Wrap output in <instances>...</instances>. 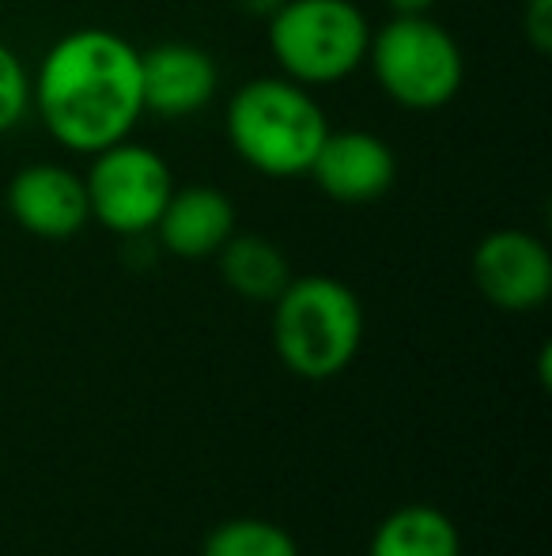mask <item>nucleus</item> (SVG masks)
<instances>
[{
    "label": "nucleus",
    "mask_w": 552,
    "mask_h": 556,
    "mask_svg": "<svg viewBox=\"0 0 552 556\" xmlns=\"http://www.w3.org/2000/svg\"><path fill=\"white\" fill-rule=\"evenodd\" d=\"M368 65L383 96L416 114L450 106L465 84L462 46L432 15H390L371 30Z\"/></svg>",
    "instance_id": "39448f33"
},
{
    "label": "nucleus",
    "mask_w": 552,
    "mask_h": 556,
    "mask_svg": "<svg viewBox=\"0 0 552 556\" xmlns=\"http://www.w3.org/2000/svg\"><path fill=\"white\" fill-rule=\"evenodd\" d=\"M523 30L538 53L552 50V0H530L523 12Z\"/></svg>",
    "instance_id": "dca6fc26"
},
{
    "label": "nucleus",
    "mask_w": 552,
    "mask_h": 556,
    "mask_svg": "<svg viewBox=\"0 0 552 556\" xmlns=\"http://www.w3.org/2000/svg\"><path fill=\"white\" fill-rule=\"evenodd\" d=\"M223 129L231 152L261 178H303L330 132V117L314 91L277 73L235 88Z\"/></svg>",
    "instance_id": "f03ea898"
},
{
    "label": "nucleus",
    "mask_w": 552,
    "mask_h": 556,
    "mask_svg": "<svg viewBox=\"0 0 552 556\" xmlns=\"http://www.w3.org/2000/svg\"><path fill=\"white\" fill-rule=\"evenodd\" d=\"M8 216L27 235L61 242L91 224L88 186L65 163H27L12 175L4 190Z\"/></svg>",
    "instance_id": "6e6552de"
},
{
    "label": "nucleus",
    "mask_w": 552,
    "mask_h": 556,
    "mask_svg": "<svg viewBox=\"0 0 552 556\" xmlns=\"http://www.w3.org/2000/svg\"><path fill=\"white\" fill-rule=\"evenodd\" d=\"M477 292L500 311H538L552 295V254L523 227L488 231L473 250Z\"/></svg>",
    "instance_id": "0eeeda50"
},
{
    "label": "nucleus",
    "mask_w": 552,
    "mask_h": 556,
    "mask_svg": "<svg viewBox=\"0 0 552 556\" xmlns=\"http://www.w3.org/2000/svg\"><path fill=\"white\" fill-rule=\"evenodd\" d=\"M394 15H432L435 0H386Z\"/></svg>",
    "instance_id": "f3484780"
},
{
    "label": "nucleus",
    "mask_w": 552,
    "mask_h": 556,
    "mask_svg": "<svg viewBox=\"0 0 552 556\" xmlns=\"http://www.w3.org/2000/svg\"><path fill=\"white\" fill-rule=\"evenodd\" d=\"M220 262V277L239 300L251 303H273L284 285L292 280V269H287L284 250L277 247L266 235H231L228 242L216 254Z\"/></svg>",
    "instance_id": "f8f14e48"
},
{
    "label": "nucleus",
    "mask_w": 552,
    "mask_h": 556,
    "mask_svg": "<svg viewBox=\"0 0 552 556\" xmlns=\"http://www.w3.org/2000/svg\"><path fill=\"white\" fill-rule=\"evenodd\" d=\"M280 76L303 88H330L368 65L371 23L356 0H284L266 20Z\"/></svg>",
    "instance_id": "20e7f679"
},
{
    "label": "nucleus",
    "mask_w": 552,
    "mask_h": 556,
    "mask_svg": "<svg viewBox=\"0 0 552 556\" xmlns=\"http://www.w3.org/2000/svg\"><path fill=\"white\" fill-rule=\"evenodd\" d=\"M273 344L299 379L341 375L363 344L360 295L337 277H292L273 300Z\"/></svg>",
    "instance_id": "7ed1b4c3"
},
{
    "label": "nucleus",
    "mask_w": 552,
    "mask_h": 556,
    "mask_svg": "<svg viewBox=\"0 0 552 556\" xmlns=\"http://www.w3.org/2000/svg\"><path fill=\"white\" fill-rule=\"evenodd\" d=\"M30 114V68L8 42H0V137L20 129Z\"/></svg>",
    "instance_id": "2eb2a0df"
},
{
    "label": "nucleus",
    "mask_w": 552,
    "mask_h": 556,
    "mask_svg": "<svg viewBox=\"0 0 552 556\" xmlns=\"http://www.w3.org/2000/svg\"><path fill=\"white\" fill-rule=\"evenodd\" d=\"M239 8H243L246 15H258V20H269V15L277 12L284 0H235Z\"/></svg>",
    "instance_id": "a211bd4d"
},
{
    "label": "nucleus",
    "mask_w": 552,
    "mask_h": 556,
    "mask_svg": "<svg viewBox=\"0 0 552 556\" xmlns=\"http://www.w3.org/2000/svg\"><path fill=\"white\" fill-rule=\"evenodd\" d=\"M30 111L76 155H95L133 137L144 117L140 50L111 27L68 30L30 76Z\"/></svg>",
    "instance_id": "f257e3e1"
},
{
    "label": "nucleus",
    "mask_w": 552,
    "mask_h": 556,
    "mask_svg": "<svg viewBox=\"0 0 552 556\" xmlns=\"http://www.w3.org/2000/svg\"><path fill=\"white\" fill-rule=\"evenodd\" d=\"M307 175L337 205H371L398 182V155L368 129H330Z\"/></svg>",
    "instance_id": "1a4fd4ad"
},
{
    "label": "nucleus",
    "mask_w": 552,
    "mask_h": 556,
    "mask_svg": "<svg viewBox=\"0 0 552 556\" xmlns=\"http://www.w3.org/2000/svg\"><path fill=\"white\" fill-rule=\"evenodd\" d=\"M231 235H235V205H231L228 193L205 182L182 186V190L175 186L159 224H155L159 247L167 254L182 257V262L216 257Z\"/></svg>",
    "instance_id": "9b49d317"
},
{
    "label": "nucleus",
    "mask_w": 552,
    "mask_h": 556,
    "mask_svg": "<svg viewBox=\"0 0 552 556\" xmlns=\"http://www.w3.org/2000/svg\"><path fill=\"white\" fill-rule=\"evenodd\" d=\"M368 556H462V538L439 507L406 504L378 522Z\"/></svg>",
    "instance_id": "ddd939ff"
},
{
    "label": "nucleus",
    "mask_w": 552,
    "mask_h": 556,
    "mask_svg": "<svg viewBox=\"0 0 552 556\" xmlns=\"http://www.w3.org/2000/svg\"><path fill=\"white\" fill-rule=\"evenodd\" d=\"M140 88H144V114L182 122L216 103L220 65L213 53L193 42H159L152 50H140Z\"/></svg>",
    "instance_id": "9d476101"
},
{
    "label": "nucleus",
    "mask_w": 552,
    "mask_h": 556,
    "mask_svg": "<svg viewBox=\"0 0 552 556\" xmlns=\"http://www.w3.org/2000/svg\"><path fill=\"white\" fill-rule=\"evenodd\" d=\"M201 556H299V545L284 527L266 519H231L220 522L205 538Z\"/></svg>",
    "instance_id": "4468645a"
},
{
    "label": "nucleus",
    "mask_w": 552,
    "mask_h": 556,
    "mask_svg": "<svg viewBox=\"0 0 552 556\" xmlns=\"http://www.w3.org/2000/svg\"><path fill=\"white\" fill-rule=\"evenodd\" d=\"M84 186H88L91 220L121 239H144L155 231L175 193V175L155 148L126 137L91 155Z\"/></svg>",
    "instance_id": "423d86ee"
}]
</instances>
